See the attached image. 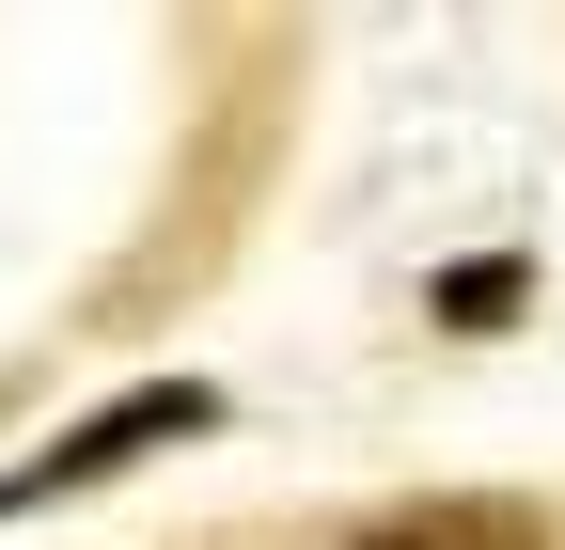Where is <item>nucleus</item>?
Masks as SVG:
<instances>
[{
	"instance_id": "2",
	"label": "nucleus",
	"mask_w": 565,
	"mask_h": 550,
	"mask_svg": "<svg viewBox=\"0 0 565 550\" xmlns=\"http://www.w3.org/2000/svg\"><path fill=\"white\" fill-rule=\"evenodd\" d=\"M345 550H550V519L503 504V488H456V504H393V519H362Z\"/></svg>"
},
{
	"instance_id": "1",
	"label": "nucleus",
	"mask_w": 565,
	"mask_h": 550,
	"mask_svg": "<svg viewBox=\"0 0 565 550\" xmlns=\"http://www.w3.org/2000/svg\"><path fill=\"white\" fill-rule=\"evenodd\" d=\"M221 425V393L204 378H158V393H110L95 425H63L47 456H17L0 472V519H47V504H79V488H110V472H141V456H173V441H204Z\"/></svg>"
},
{
	"instance_id": "3",
	"label": "nucleus",
	"mask_w": 565,
	"mask_h": 550,
	"mask_svg": "<svg viewBox=\"0 0 565 550\" xmlns=\"http://www.w3.org/2000/svg\"><path fill=\"white\" fill-rule=\"evenodd\" d=\"M440 315H456V330H487V315H519V267H456V284H440Z\"/></svg>"
}]
</instances>
